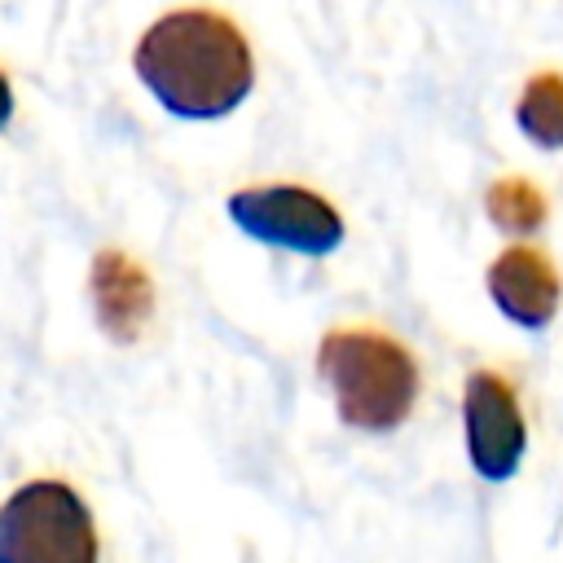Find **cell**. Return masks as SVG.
<instances>
[{"label": "cell", "mask_w": 563, "mask_h": 563, "mask_svg": "<svg viewBox=\"0 0 563 563\" xmlns=\"http://www.w3.org/2000/svg\"><path fill=\"white\" fill-rule=\"evenodd\" d=\"M141 84L176 119H220L255 84L246 35L216 9H172L132 48Z\"/></svg>", "instance_id": "6da1fadb"}, {"label": "cell", "mask_w": 563, "mask_h": 563, "mask_svg": "<svg viewBox=\"0 0 563 563\" xmlns=\"http://www.w3.org/2000/svg\"><path fill=\"white\" fill-rule=\"evenodd\" d=\"M317 374L334 396V413L352 431H396L422 391L413 352L369 325H339L317 347Z\"/></svg>", "instance_id": "7a4b0ae2"}, {"label": "cell", "mask_w": 563, "mask_h": 563, "mask_svg": "<svg viewBox=\"0 0 563 563\" xmlns=\"http://www.w3.org/2000/svg\"><path fill=\"white\" fill-rule=\"evenodd\" d=\"M0 563H97L92 510L70 484L31 479L0 506Z\"/></svg>", "instance_id": "3957f363"}, {"label": "cell", "mask_w": 563, "mask_h": 563, "mask_svg": "<svg viewBox=\"0 0 563 563\" xmlns=\"http://www.w3.org/2000/svg\"><path fill=\"white\" fill-rule=\"evenodd\" d=\"M466 462L484 484H506L528 457V413L519 387L497 369H471L462 383Z\"/></svg>", "instance_id": "277c9868"}, {"label": "cell", "mask_w": 563, "mask_h": 563, "mask_svg": "<svg viewBox=\"0 0 563 563\" xmlns=\"http://www.w3.org/2000/svg\"><path fill=\"white\" fill-rule=\"evenodd\" d=\"M229 220L268 246L299 255H330L343 246V216L303 185H251L229 194Z\"/></svg>", "instance_id": "5b68a950"}, {"label": "cell", "mask_w": 563, "mask_h": 563, "mask_svg": "<svg viewBox=\"0 0 563 563\" xmlns=\"http://www.w3.org/2000/svg\"><path fill=\"white\" fill-rule=\"evenodd\" d=\"M484 290H488L493 308L528 334H541L545 325H554V317L563 308V273L532 242L501 246L484 273Z\"/></svg>", "instance_id": "8992f818"}, {"label": "cell", "mask_w": 563, "mask_h": 563, "mask_svg": "<svg viewBox=\"0 0 563 563\" xmlns=\"http://www.w3.org/2000/svg\"><path fill=\"white\" fill-rule=\"evenodd\" d=\"M92 303L101 330L119 343H132L154 312V286L136 260L123 251H101L92 260Z\"/></svg>", "instance_id": "52a82bcc"}, {"label": "cell", "mask_w": 563, "mask_h": 563, "mask_svg": "<svg viewBox=\"0 0 563 563\" xmlns=\"http://www.w3.org/2000/svg\"><path fill=\"white\" fill-rule=\"evenodd\" d=\"M484 216L493 220V229H501L510 238H532L550 220V198L532 176L506 172L484 189Z\"/></svg>", "instance_id": "ba28073f"}, {"label": "cell", "mask_w": 563, "mask_h": 563, "mask_svg": "<svg viewBox=\"0 0 563 563\" xmlns=\"http://www.w3.org/2000/svg\"><path fill=\"white\" fill-rule=\"evenodd\" d=\"M515 128L537 150H563V70H532L515 97Z\"/></svg>", "instance_id": "9c48e42d"}, {"label": "cell", "mask_w": 563, "mask_h": 563, "mask_svg": "<svg viewBox=\"0 0 563 563\" xmlns=\"http://www.w3.org/2000/svg\"><path fill=\"white\" fill-rule=\"evenodd\" d=\"M9 114H13V88H9V79H4V70H0V128L9 123Z\"/></svg>", "instance_id": "30bf717a"}]
</instances>
